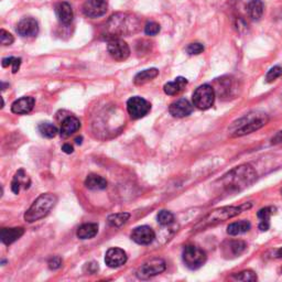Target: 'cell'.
Instances as JSON below:
<instances>
[{"label":"cell","mask_w":282,"mask_h":282,"mask_svg":"<svg viewBox=\"0 0 282 282\" xmlns=\"http://www.w3.org/2000/svg\"><path fill=\"white\" fill-rule=\"evenodd\" d=\"M246 242L242 240L226 241L223 245V253L226 257H237L246 250Z\"/></svg>","instance_id":"18"},{"label":"cell","mask_w":282,"mask_h":282,"mask_svg":"<svg viewBox=\"0 0 282 282\" xmlns=\"http://www.w3.org/2000/svg\"><path fill=\"white\" fill-rule=\"evenodd\" d=\"M281 194H282V190H281Z\"/></svg>","instance_id":"44"},{"label":"cell","mask_w":282,"mask_h":282,"mask_svg":"<svg viewBox=\"0 0 282 282\" xmlns=\"http://www.w3.org/2000/svg\"><path fill=\"white\" fill-rule=\"evenodd\" d=\"M271 145H273V146L282 145V130L277 132V134L273 136V138L271 139Z\"/></svg>","instance_id":"39"},{"label":"cell","mask_w":282,"mask_h":282,"mask_svg":"<svg viewBox=\"0 0 282 282\" xmlns=\"http://www.w3.org/2000/svg\"><path fill=\"white\" fill-rule=\"evenodd\" d=\"M3 68H8L9 65L13 66V73H17V72L19 71L20 69V65H21V59L20 58H14V57H10V58H5L3 59V62H2Z\"/></svg>","instance_id":"32"},{"label":"cell","mask_w":282,"mask_h":282,"mask_svg":"<svg viewBox=\"0 0 282 282\" xmlns=\"http://www.w3.org/2000/svg\"><path fill=\"white\" fill-rule=\"evenodd\" d=\"M281 75H282V68H281V66H279V65L273 66V68L267 73L266 81L268 83H272L273 81L279 79Z\"/></svg>","instance_id":"34"},{"label":"cell","mask_w":282,"mask_h":282,"mask_svg":"<svg viewBox=\"0 0 282 282\" xmlns=\"http://www.w3.org/2000/svg\"><path fill=\"white\" fill-rule=\"evenodd\" d=\"M204 51V46L202 43H191L189 44V47L186 48V52L189 53L190 55H197V54H201Z\"/></svg>","instance_id":"36"},{"label":"cell","mask_w":282,"mask_h":282,"mask_svg":"<svg viewBox=\"0 0 282 282\" xmlns=\"http://www.w3.org/2000/svg\"><path fill=\"white\" fill-rule=\"evenodd\" d=\"M107 27L113 36L131 35L139 29V20L134 15L116 14L110 17Z\"/></svg>","instance_id":"5"},{"label":"cell","mask_w":282,"mask_h":282,"mask_svg":"<svg viewBox=\"0 0 282 282\" xmlns=\"http://www.w3.org/2000/svg\"><path fill=\"white\" fill-rule=\"evenodd\" d=\"M251 205H241V206H225V207H220L217 209H214L213 212L209 213L208 215H206L200 223H198L195 227L194 230L195 231H200V230H204L211 226H215L219 223H223L225 220L233 218L237 215H239L245 208H249Z\"/></svg>","instance_id":"3"},{"label":"cell","mask_w":282,"mask_h":282,"mask_svg":"<svg viewBox=\"0 0 282 282\" xmlns=\"http://www.w3.org/2000/svg\"><path fill=\"white\" fill-rule=\"evenodd\" d=\"M48 264H49V268L51 269V270H57V269H59L61 266H62V259H61V257H59V256L52 257V258L49 260Z\"/></svg>","instance_id":"38"},{"label":"cell","mask_w":282,"mask_h":282,"mask_svg":"<svg viewBox=\"0 0 282 282\" xmlns=\"http://www.w3.org/2000/svg\"><path fill=\"white\" fill-rule=\"evenodd\" d=\"M251 225L248 220H240V222H235L231 223L227 227V234L231 236H237L240 234L247 233L250 229Z\"/></svg>","instance_id":"28"},{"label":"cell","mask_w":282,"mask_h":282,"mask_svg":"<svg viewBox=\"0 0 282 282\" xmlns=\"http://www.w3.org/2000/svg\"><path fill=\"white\" fill-rule=\"evenodd\" d=\"M186 85H187V80L185 79V77L179 76V77H176L174 81L167 83V84H165L163 87V91L165 94H167V95L175 96L183 91Z\"/></svg>","instance_id":"21"},{"label":"cell","mask_w":282,"mask_h":282,"mask_svg":"<svg viewBox=\"0 0 282 282\" xmlns=\"http://www.w3.org/2000/svg\"><path fill=\"white\" fill-rule=\"evenodd\" d=\"M165 268H167V264H165L164 260L160 258H154L143 263L142 266L138 269L137 275L138 278L140 279H149L154 277V275L162 273Z\"/></svg>","instance_id":"9"},{"label":"cell","mask_w":282,"mask_h":282,"mask_svg":"<svg viewBox=\"0 0 282 282\" xmlns=\"http://www.w3.org/2000/svg\"><path fill=\"white\" fill-rule=\"evenodd\" d=\"M268 116L263 113H251L244 117L238 119L236 123L230 127L231 136L241 137L245 135H249L251 132L256 131L268 123Z\"/></svg>","instance_id":"2"},{"label":"cell","mask_w":282,"mask_h":282,"mask_svg":"<svg viewBox=\"0 0 282 282\" xmlns=\"http://www.w3.org/2000/svg\"><path fill=\"white\" fill-rule=\"evenodd\" d=\"M80 128H81L80 119H77L76 117H74V116H69V117H66L62 121V124H61L60 132L63 137H70Z\"/></svg>","instance_id":"20"},{"label":"cell","mask_w":282,"mask_h":282,"mask_svg":"<svg viewBox=\"0 0 282 282\" xmlns=\"http://www.w3.org/2000/svg\"><path fill=\"white\" fill-rule=\"evenodd\" d=\"M182 257H183L185 266L191 270H196L201 268L203 264L206 262L207 259L206 252L201 249L200 247H196L194 245L185 246L183 253H182Z\"/></svg>","instance_id":"6"},{"label":"cell","mask_w":282,"mask_h":282,"mask_svg":"<svg viewBox=\"0 0 282 282\" xmlns=\"http://www.w3.org/2000/svg\"><path fill=\"white\" fill-rule=\"evenodd\" d=\"M107 9V0H86L84 5H83V14L92 19L104 16L106 14Z\"/></svg>","instance_id":"11"},{"label":"cell","mask_w":282,"mask_h":282,"mask_svg":"<svg viewBox=\"0 0 282 282\" xmlns=\"http://www.w3.org/2000/svg\"><path fill=\"white\" fill-rule=\"evenodd\" d=\"M38 130L41 136L48 139H51L58 135V128L51 123H41L38 126Z\"/></svg>","instance_id":"30"},{"label":"cell","mask_w":282,"mask_h":282,"mask_svg":"<svg viewBox=\"0 0 282 282\" xmlns=\"http://www.w3.org/2000/svg\"><path fill=\"white\" fill-rule=\"evenodd\" d=\"M107 51L115 61L123 62L130 55V48L124 40L119 38H113L107 44Z\"/></svg>","instance_id":"10"},{"label":"cell","mask_w":282,"mask_h":282,"mask_svg":"<svg viewBox=\"0 0 282 282\" xmlns=\"http://www.w3.org/2000/svg\"><path fill=\"white\" fill-rule=\"evenodd\" d=\"M35 104H36L35 98L31 96L21 97L19 99H17V101L11 105V112L17 115L29 114L33 109V107H35Z\"/></svg>","instance_id":"16"},{"label":"cell","mask_w":282,"mask_h":282,"mask_svg":"<svg viewBox=\"0 0 282 282\" xmlns=\"http://www.w3.org/2000/svg\"><path fill=\"white\" fill-rule=\"evenodd\" d=\"M127 253L120 248H110L105 256V262L110 268H118L127 262Z\"/></svg>","instance_id":"14"},{"label":"cell","mask_w":282,"mask_h":282,"mask_svg":"<svg viewBox=\"0 0 282 282\" xmlns=\"http://www.w3.org/2000/svg\"><path fill=\"white\" fill-rule=\"evenodd\" d=\"M263 3L261 0H250L247 5V13L252 20H259L263 15Z\"/></svg>","instance_id":"26"},{"label":"cell","mask_w":282,"mask_h":282,"mask_svg":"<svg viewBox=\"0 0 282 282\" xmlns=\"http://www.w3.org/2000/svg\"><path fill=\"white\" fill-rule=\"evenodd\" d=\"M55 14L61 24L64 26L70 25L72 21H73V9H72L71 5L66 2L59 3L55 6Z\"/></svg>","instance_id":"17"},{"label":"cell","mask_w":282,"mask_h":282,"mask_svg":"<svg viewBox=\"0 0 282 282\" xmlns=\"http://www.w3.org/2000/svg\"><path fill=\"white\" fill-rule=\"evenodd\" d=\"M192 101H193V105L198 109L206 110L208 108H211L215 102L214 88L208 84L198 86L195 92L193 93Z\"/></svg>","instance_id":"7"},{"label":"cell","mask_w":282,"mask_h":282,"mask_svg":"<svg viewBox=\"0 0 282 282\" xmlns=\"http://www.w3.org/2000/svg\"><path fill=\"white\" fill-rule=\"evenodd\" d=\"M62 150L65 153H72L74 151V149H73V147L70 145V143H65V145H63V147H62Z\"/></svg>","instance_id":"41"},{"label":"cell","mask_w":282,"mask_h":282,"mask_svg":"<svg viewBox=\"0 0 282 282\" xmlns=\"http://www.w3.org/2000/svg\"><path fill=\"white\" fill-rule=\"evenodd\" d=\"M82 140H83V138H82V137H79V138H76V139H75V142L77 143V145H81Z\"/></svg>","instance_id":"43"},{"label":"cell","mask_w":282,"mask_h":282,"mask_svg":"<svg viewBox=\"0 0 282 282\" xmlns=\"http://www.w3.org/2000/svg\"><path fill=\"white\" fill-rule=\"evenodd\" d=\"M85 185L87 189L93 190V191L104 190L107 187V181L101 175L90 174L85 180Z\"/></svg>","instance_id":"24"},{"label":"cell","mask_w":282,"mask_h":282,"mask_svg":"<svg viewBox=\"0 0 282 282\" xmlns=\"http://www.w3.org/2000/svg\"><path fill=\"white\" fill-rule=\"evenodd\" d=\"M16 30L19 36L24 38L37 37L39 32L38 21L36 19L30 18V17L29 18H24L18 22Z\"/></svg>","instance_id":"13"},{"label":"cell","mask_w":282,"mask_h":282,"mask_svg":"<svg viewBox=\"0 0 282 282\" xmlns=\"http://www.w3.org/2000/svg\"><path fill=\"white\" fill-rule=\"evenodd\" d=\"M25 234V229L22 227H15V228H3L0 238L5 245H10L18 240L20 237Z\"/></svg>","instance_id":"22"},{"label":"cell","mask_w":282,"mask_h":282,"mask_svg":"<svg viewBox=\"0 0 282 282\" xmlns=\"http://www.w3.org/2000/svg\"><path fill=\"white\" fill-rule=\"evenodd\" d=\"M151 105L145 98L135 96L128 99L127 102V110L132 119H140L150 112Z\"/></svg>","instance_id":"8"},{"label":"cell","mask_w":282,"mask_h":282,"mask_svg":"<svg viewBox=\"0 0 282 282\" xmlns=\"http://www.w3.org/2000/svg\"><path fill=\"white\" fill-rule=\"evenodd\" d=\"M58 202L57 195L52 193L41 194L37 200L33 202L30 208L25 214V219L28 223H35L39 219H42L49 215L51 209L55 206Z\"/></svg>","instance_id":"4"},{"label":"cell","mask_w":282,"mask_h":282,"mask_svg":"<svg viewBox=\"0 0 282 282\" xmlns=\"http://www.w3.org/2000/svg\"><path fill=\"white\" fill-rule=\"evenodd\" d=\"M31 181L29 176L26 174L24 170H19L14 176V180L11 182V190L15 194H19L21 189H29Z\"/></svg>","instance_id":"19"},{"label":"cell","mask_w":282,"mask_h":282,"mask_svg":"<svg viewBox=\"0 0 282 282\" xmlns=\"http://www.w3.org/2000/svg\"><path fill=\"white\" fill-rule=\"evenodd\" d=\"M159 75V70L158 69H148L140 72V73H138L135 79H134V83L136 85H143L146 84L147 82L151 81L153 79H156V77Z\"/></svg>","instance_id":"27"},{"label":"cell","mask_w":282,"mask_h":282,"mask_svg":"<svg viewBox=\"0 0 282 282\" xmlns=\"http://www.w3.org/2000/svg\"><path fill=\"white\" fill-rule=\"evenodd\" d=\"M86 268L90 273H95L96 271H98V264L96 262L86 263Z\"/></svg>","instance_id":"40"},{"label":"cell","mask_w":282,"mask_h":282,"mask_svg":"<svg viewBox=\"0 0 282 282\" xmlns=\"http://www.w3.org/2000/svg\"><path fill=\"white\" fill-rule=\"evenodd\" d=\"M129 218H130L129 213H117V214L109 215L107 222L110 226H113V227H120V226L126 224L127 220Z\"/></svg>","instance_id":"29"},{"label":"cell","mask_w":282,"mask_h":282,"mask_svg":"<svg viewBox=\"0 0 282 282\" xmlns=\"http://www.w3.org/2000/svg\"><path fill=\"white\" fill-rule=\"evenodd\" d=\"M14 36L10 35L5 29H2V31H0V42H2L3 46H10V44L14 43Z\"/></svg>","instance_id":"37"},{"label":"cell","mask_w":282,"mask_h":282,"mask_svg":"<svg viewBox=\"0 0 282 282\" xmlns=\"http://www.w3.org/2000/svg\"><path fill=\"white\" fill-rule=\"evenodd\" d=\"M157 219H158V223L160 225L165 226V225H170V224L173 223L174 216H173V214L171 213V212L165 211V209H162V211L159 212L158 216H157Z\"/></svg>","instance_id":"31"},{"label":"cell","mask_w":282,"mask_h":282,"mask_svg":"<svg viewBox=\"0 0 282 282\" xmlns=\"http://www.w3.org/2000/svg\"><path fill=\"white\" fill-rule=\"evenodd\" d=\"M145 32L147 36H157L160 32V25L154 21L148 22L145 27Z\"/></svg>","instance_id":"35"},{"label":"cell","mask_w":282,"mask_h":282,"mask_svg":"<svg viewBox=\"0 0 282 282\" xmlns=\"http://www.w3.org/2000/svg\"><path fill=\"white\" fill-rule=\"evenodd\" d=\"M156 238V234L149 226H139L136 227L131 233V239L139 245H150Z\"/></svg>","instance_id":"12"},{"label":"cell","mask_w":282,"mask_h":282,"mask_svg":"<svg viewBox=\"0 0 282 282\" xmlns=\"http://www.w3.org/2000/svg\"><path fill=\"white\" fill-rule=\"evenodd\" d=\"M233 278L236 280H241V281H256L257 275L256 273L251 271V270H245L239 273H236L233 275Z\"/></svg>","instance_id":"33"},{"label":"cell","mask_w":282,"mask_h":282,"mask_svg":"<svg viewBox=\"0 0 282 282\" xmlns=\"http://www.w3.org/2000/svg\"><path fill=\"white\" fill-rule=\"evenodd\" d=\"M275 207L268 206L261 208L260 211L258 212V218L260 219V223H259V229L262 231H267L270 227V217L274 213Z\"/></svg>","instance_id":"25"},{"label":"cell","mask_w":282,"mask_h":282,"mask_svg":"<svg viewBox=\"0 0 282 282\" xmlns=\"http://www.w3.org/2000/svg\"><path fill=\"white\" fill-rule=\"evenodd\" d=\"M274 257L275 258H282V247L274 251Z\"/></svg>","instance_id":"42"},{"label":"cell","mask_w":282,"mask_h":282,"mask_svg":"<svg viewBox=\"0 0 282 282\" xmlns=\"http://www.w3.org/2000/svg\"><path fill=\"white\" fill-rule=\"evenodd\" d=\"M170 114L176 118H183L189 116L193 112V105L185 98L178 99L173 102L169 107Z\"/></svg>","instance_id":"15"},{"label":"cell","mask_w":282,"mask_h":282,"mask_svg":"<svg viewBox=\"0 0 282 282\" xmlns=\"http://www.w3.org/2000/svg\"><path fill=\"white\" fill-rule=\"evenodd\" d=\"M98 233V225L96 223H87L82 225L76 231V236L80 239H91Z\"/></svg>","instance_id":"23"},{"label":"cell","mask_w":282,"mask_h":282,"mask_svg":"<svg viewBox=\"0 0 282 282\" xmlns=\"http://www.w3.org/2000/svg\"><path fill=\"white\" fill-rule=\"evenodd\" d=\"M256 180L257 172L255 169L249 164H242L226 173L220 182L227 192H239L250 186Z\"/></svg>","instance_id":"1"}]
</instances>
